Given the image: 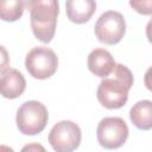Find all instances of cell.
<instances>
[{
	"instance_id": "cell-1",
	"label": "cell",
	"mask_w": 152,
	"mask_h": 152,
	"mask_svg": "<svg viewBox=\"0 0 152 152\" xmlns=\"http://www.w3.org/2000/svg\"><path fill=\"white\" fill-rule=\"evenodd\" d=\"M133 86V74L124 64H116L114 70L100 82L96 97L107 109H119L128 100V91Z\"/></svg>"
},
{
	"instance_id": "cell-2",
	"label": "cell",
	"mask_w": 152,
	"mask_h": 152,
	"mask_svg": "<svg viewBox=\"0 0 152 152\" xmlns=\"http://www.w3.org/2000/svg\"><path fill=\"white\" fill-rule=\"evenodd\" d=\"M26 7L34 37L42 43H50L56 32L58 0H26Z\"/></svg>"
},
{
	"instance_id": "cell-3",
	"label": "cell",
	"mask_w": 152,
	"mask_h": 152,
	"mask_svg": "<svg viewBox=\"0 0 152 152\" xmlns=\"http://www.w3.org/2000/svg\"><path fill=\"white\" fill-rule=\"evenodd\" d=\"M49 120L46 107L36 100L24 102L17 110L15 122L24 135H36L44 131Z\"/></svg>"
},
{
	"instance_id": "cell-4",
	"label": "cell",
	"mask_w": 152,
	"mask_h": 152,
	"mask_svg": "<svg viewBox=\"0 0 152 152\" xmlns=\"http://www.w3.org/2000/svg\"><path fill=\"white\" fill-rule=\"evenodd\" d=\"M25 66L33 78L46 80L56 72L58 58L53 50L46 46H36L26 55Z\"/></svg>"
},
{
	"instance_id": "cell-5",
	"label": "cell",
	"mask_w": 152,
	"mask_h": 152,
	"mask_svg": "<svg viewBox=\"0 0 152 152\" xmlns=\"http://www.w3.org/2000/svg\"><path fill=\"white\" fill-rule=\"evenodd\" d=\"M94 32L99 42L107 45L118 44L126 32L124 15L116 11H107L102 13L95 23Z\"/></svg>"
},
{
	"instance_id": "cell-6",
	"label": "cell",
	"mask_w": 152,
	"mask_h": 152,
	"mask_svg": "<svg viewBox=\"0 0 152 152\" xmlns=\"http://www.w3.org/2000/svg\"><path fill=\"white\" fill-rule=\"evenodd\" d=\"M128 126L124 119L109 116L102 119L96 128V138L99 144L108 150L119 148L128 138Z\"/></svg>"
},
{
	"instance_id": "cell-7",
	"label": "cell",
	"mask_w": 152,
	"mask_h": 152,
	"mask_svg": "<svg viewBox=\"0 0 152 152\" xmlns=\"http://www.w3.org/2000/svg\"><path fill=\"white\" fill-rule=\"evenodd\" d=\"M81 128L70 120L57 122L50 131L48 140L57 152H71L81 144Z\"/></svg>"
},
{
	"instance_id": "cell-8",
	"label": "cell",
	"mask_w": 152,
	"mask_h": 152,
	"mask_svg": "<svg viewBox=\"0 0 152 152\" xmlns=\"http://www.w3.org/2000/svg\"><path fill=\"white\" fill-rule=\"evenodd\" d=\"M1 94L5 99H17L19 97L26 88L25 77L17 69L10 66L1 69Z\"/></svg>"
},
{
	"instance_id": "cell-9",
	"label": "cell",
	"mask_w": 152,
	"mask_h": 152,
	"mask_svg": "<svg viewBox=\"0 0 152 152\" xmlns=\"http://www.w3.org/2000/svg\"><path fill=\"white\" fill-rule=\"evenodd\" d=\"M87 65L90 72L103 78L114 70L116 63L109 51L104 49H95L88 55Z\"/></svg>"
},
{
	"instance_id": "cell-10",
	"label": "cell",
	"mask_w": 152,
	"mask_h": 152,
	"mask_svg": "<svg viewBox=\"0 0 152 152\" xmlns=\"http://www.w3.org/2000/svg\"><path fill=\"white\" fill-rule=\"evenodd\" d=\"M95 11V0H65L66 17L75 24H84L89 21Z\"/></svg>"
},
{
	"instance_id": "cell-11",
	"label": "cell",
	"mask_w": 152,
	"mask_h": 152,
	"mask_svg": "<svg viewBox=\"0 0 152 152\" xmlns=\"http://www.w3.org/2000/svg\"><path fill=\"white\" fill-rule=\"evenodd\" d=\"M129 119L139 129H152V101L141 100L133 104L129 110Z\"/></svg>"
},
{
	"instance_id": "cell-12",
	"label": "cell",
	"mask_w": 152,
	"mask_h": 152,
	"mask_svg": "<svg viewBox=\"0 0 152 152\" xmlns=\"http://www.w3.org/2000/svg\"><path fill=\"white\" fill-rule=\"evenodd\" d=\"M25 0H0V17L4 21H17L23 17Z\"/></svg>"
},
{
	"instance_id": "cell-13",
	"label": "cell",
	"mask_w": 152,
	"mask_h": 152,
	"mask_svg": "<svg viewBox=\"0 0 152 152\" xmlns=\"http://www.w3.org/2000/svg\"><path fill=\"white\" fill-rule=\"evenodd\" d=\"M129 6L139 14L152 15V0H129Z\"/></svg>"
},
{
	"instance_id": "cell-14",
	"label": "cell",
	"mask_w": 152,
	"mask_h": 152,
	"mask_svg": "<svg viewBox=\"0 0 152 152\" xmlns=\"http://www.w3.org/2000/svg\"><path fill=\"white\" fill-rule=\"evenodd\" d=\"M144 83H145V87L152 91V66H150L146 72H145V76H144Z\"/></svg>"
},
{
	"instance_id": "cell-15",
	"label": "cell",
	"mask_w": 152,
	"mask_h": 152,
	"mask_svg": "<svg viewBox=\"0 0 152 152\" xmlns=\"http://www.w3.org/2000/svg\"><path fill=\"white\" fill-rule=\"evenodd\" d=\"M146 37H147L148 42L152 44V19L146 25Z\"/></svg>"
},
{
	"instance_id": "cell-16",
	"label": "cell",
	"mask_w": 152,
	"mask_h": 152,
	"mask_svg": "<svg viewBox=\"0 0 152 152\" xmlns=\"http://www.w3.org/2000/svg\"><path fill=\"white\" fill-rule=\"evenodd\" d=\"M26 150H40V151H44V147L43 146H39V145H28V146H25L23 147V151H26Z\"/></svg>"
}]
</instances>
